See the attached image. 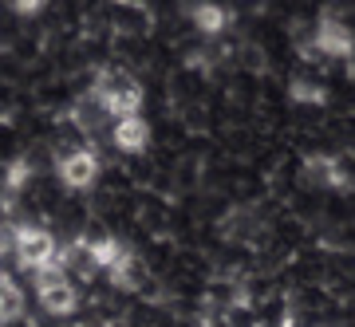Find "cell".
<instances>
[{
  "label": "cell",
  "instance_id": "1",
  "mask_svg": "<svg viewBox=\"0 0 355 327\" xmlns=\"http://www.w3.org/2000/svg\"><path fill=\"white\" fill-rule=\"evenodd\" d=\"M32 288H36V300L48 315H71L79 308V292L76 280L67 276L60 265H44L32 272Z\"/></svg>",
  "mask_w": 355,
  "mask_h": 327
},
{
  "label": "cell",
  "instance_id": "2",
  "mask_svg": "<svg viewBox=\"0 0 355 327\" xmlns=\"http://www.w3.org/2000/svg\"><path fill=\"white\" fill-rule=\"evenodd\" d=\"M91 95H95L114 118L142 111V87H139V79H130L127 71H99L95 83H91Z\"/></svg>",
  "mask_w": 355,
  "mask_h": 327
},
{
  "label": "cell",
  "instance_id": "3",
  "mask_svg": "<svg viewBox=\"0 0 355 327\" xmlns=\"http://www.w3.org/2000/svg\"><path fill=\"white\" fill-rule=\"evenodd\" d=\"M55 237H51L48 229L40 225H12V260L28 272H36L44 265H55Z\"/></svg>",
  "mask_w": 355,
  "mask_h": 327
},
{
  "label": "cell",
  "instance_id": "4",
  "mask_svg": "<svg viewBox=\"0 0 355 327\" xmlns=\"http://www.w3.org/2000/svg\"><path fill=\"white\" fill-rule=\"evenodd\" d=\"M55 174L67 189H91L99 182V154L91 146H79V150H67L60 162H55Z\"/></svg>",
  "mask_w": 355,
  "mask_h": 327
},
{
  "label": "cell",
  "instance_id": "5",
  "mask_svg": "<svg viewBox=\"0 0 355 327\" xmlns=\"http://www.w3.org/2000/svg\"><path fill=\"white\" fill-rule=\"evenodd\" d=\"M71 126H76L79 134H87V139H103V134H111L114 114L87 91V95H79V99L71 103Z\"/></svg>",
  "mask_w": 355,
  "mask_h": 327
},
{
  "label": "cell",
  "instance_id": "6",
  "mask_svg": "<svg viewBox=\"0 0 355 327\" xmlns=\"http://www.w3.org/2000/svg\"><path fill=\"white\" fill-rule=\"evenodd\" d=\"M312 44H316V51L320 55H328V60H352V51H355L352 32H347L336 16H324V20H320Z\"/></svg>",
  "mask_w": 355,
  "mask_h": 327
},
{
  "label": "cell",
  "instance_id": "7",
  "mask_svg": "<svg viewBox=\"0 0 355 327\" xmlns=\"http://www.w3.org/2000/svg\"><path fill=\"white\" fill-rule=\"evenodd\" d=\"M111 142H114V150H123V154H142L146 150V146H150V123L142 118V111L114 118Z\"/></svg>",
  "mask_w": 355,
  "mask_h": 327
},
{
  "label": "cell",
  "instance_id": "8",
  "mask_svg": "<svg viewBox=\"0 0 355 327\" xmlns=\"http://www.w3.org/2000/svg\"><path fill=\"white\" fill-rule=\"evenodd\" d=\"M304 182L316 189H331V186H343L347 177H343L340 162L336 158H324V154H316V158H308L304 162Z\"/></svg>",
  "mask_w": 355,
  "mask_h": 327
},
{
  "label": "cell",
  "instance_id": "9",
  "mask_svg": "<svg viewBox=\"0 0 355 327\" xmlns=\"http://www.w3.org/2000/svg\"><path fill=\"white\" fill-rule=\"evenodd\" d=\"M225 24H229V12L221 4H193V28L202 36H217V32H225Z\"/></svg>",
  "mask_w": 355,
  "mask_h": 327
},
{
  "label": "cell",
  "instance_id": "10",
  "mask_svg": "<svg viewBox=\"0 0 355 327\" xmlns=\"http://www.w3.org/2000/svg\"><path fill=\"white\" fill-rule=\"evenodd\" d=\"M0 312L8 315L12 324L24 315V292H20V284H16L4 268H0Z\"/></svg>",
  "mask_w": 355,
  "mask_h": 327
},
{
  "label": "cell",
  "instance_id": "11",
  "mask_svg": "<svg viewBox=\"0 0 355 327\" xmlns=\"http://www.w3.org/2000/svg\"><path fill=\"white\" fill-rule=\"evenodd\" d=\"M12 4H16V12H24V16H36L40 8L48 4V0H12Z\"/></svg>",
  "mask_w": 355,
  "mask_h": 327
},
{
  "label": "cell",
  "instance_id": "12",
  "mask_svg": "<svg viewBox=\"0 0 355 327\" xmlns=\"http://www.w3.org/2000/svg\"><path fill=\"white\" fill-rule=\"evenodd\" d=\"M0 327H12V319H8L4 312H0Z\"/></svg>",
  "mask_w": 355,
  "mask_h": 327
}]
</instances>
